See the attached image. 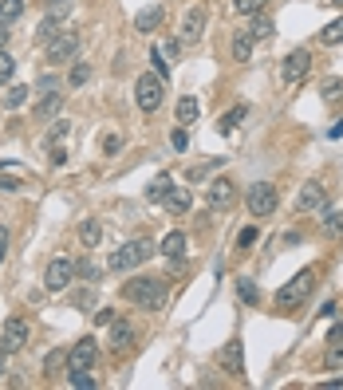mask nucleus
<instances>
[{
    "mask_svg": "<svg viewBox=\"0 0 343 390\" xmlns=\"http://www.w3.org/2000/svg\"><path fill=\"white\" fill-rule=\"evenodd\" d=\"M122 296H127L130 304L146 307V312H158V307L166 304V284L158 280V276H138V280L122 284Z\"/></svg>",
    "mask_w": 343,
    "mask_h": 390,
    "instance_id": "1",
    "label": "nucleus"
},
{
    "mask_svg": "<svg viewBox=\"0 0 343 390\" xmlns=\"http://www.w3.org/2000/svg\"><path fill=\"white\" fill-rule=\"evenodd\" d=\"M312 284H316V272L312 268L296 272V276L284 280V288L276 292V307H280V312H296V307H304V300L312 296Z\"/></svg>",
    "mask_w": 343,
    "mask_h": 390,
    "instance_id": "2",
    "label": "nucleus"
},
{
    "mask_svg": "<svg viewBox=\"0 0 343 390\" xmlns=\"http://www.w3.org/2000/svg\"><path fill=\"white\" fill-rule=\"evenodd\" d=\"M162 99H166V79L158 75V71H146V75L134 83V102H138V110L154 115V110L162 107Z\"/></svg>",
    "mask_w": 343,
    "mask_h": 390,
    "instance_id": "3",
    "label": "nucleus"
},
{
    "mask_svg": "<svg viewBox=\"0 0 343 390\" xmlns=\"http://www.w3.org/2000/svg\"><path fill=\"white\" fill-rule=\"evenodd\" d=\"M150 256H154V245H150V241H130V245L115 248L107 264H111L115 272H130V268H138L142 260H150Z\"/></svg>",
    "mask_w": 343,
    "mask_h": 390,
    "instance_id": "4",
    "label": "nucleus"
},
{
    "mask_svg": "<svg viewBox=\"0 0 343 390\" xmlns=\"http://www.w3.org/2000/svg\"><path fill=\"white\" fill-rule=\"evenodd\" d=\"M245 205H249L253 217H273L276 205H280V194H276L273 181H257V186H249V194H245Z\"/></svg>",
    "mask_w": 343,
    "mask_h": 390,
    "instance_id": "5",
    "label": "nucleus"
},
{
    "mask_svg": "<svg viewBox=\"0 0 343 390\" xmlns=\"http://www.w3.org/2000/svg\"><path fill=\"white\" fill-rule=\"evenodd\" d=\"M71 280H75V260L71 256H52L48 268H43V288L63 292V288H71Z\"/></svg>",
    "mask_w": 343,
    "mask_h": 390,
    "instance_id": "6",
    "label": "nucleus"
},
{
    "mask_svg": "<svg viewBox=\"0 0 343 390\" xmlns=\"http://www.w3.org/2000/svg\"><path fill=\"white\" fill-rule=\"evenodd\" d=\"M79 56V36L60 32L56 40H48V63H71Z\"/></svg>",
    "mask_w": 343,
    "mask_h": 390,
    "instance_id": "7",
    "label": "nucleus"
},
{
    "mask_svg": "<svg viewBox=\"0 0 343 390\" xmlns=\"http://www.w3.org/2000/svg\"><path fill=\"white\" fill-rule=\"evenodd\" d=\"M28 347V323L20 320V315H12L9 323H4V335H0V351L4 355H16V351Z\"/></svg>",
    "mask_w": 343,
    "mask_h": 390,
    "instance_id": "8",
    "label": "nucleus"
},
{
    "mask_svg": "<svg viewBox=\"0 0 343 390\" xmlns=\"http://www.w3.org/2000/svg\"><path fill=\"white\" fill-rule=\"evenodd\" d=\"M95 359H99V347H95V339L87 335V339H79L75 347L68 351V371H91Z\"/></svg>",
    "mask_w": 343,
    "mask_h": 390,
    "instance_id": "9",
    "label": "nucleus"
},
{
    "mask_svg": "<svg viewBox=\"0 0 343 390\" xmlns=\"http://www.w3.org/2000/svg\"><path fill=\"white\" fill-rule=\"evenodd\" d=\"M201 32H206V9H189L181 16V28H178V43H198Z\"/></svg>",
    "mask_w": 343,
    "mask_h": 390,
    "instance_id": "10",
    "label": "nucleus"
},
{
    "mask_svg": "<svg viewBox=\"0 0 343 390\" xmlns=\"http://www.w3.org/2000/svg\"><path fill=\"white\" fill-rule=\"evenodd\" d=\"M296 209H300V213H320V209H327V189L320 186V181H308V186L300 189V197H296Z\"/></svg>",
    "mask_w": 343,
    "mask_h": 390,
    "instance_id": "11",
    "label": "nucleus"
},
{
    "mask_svg": "<svg viewBox=\"0 0 343 390\" xmlns=\"http://www.w3.org/2000/svg\"><path fill=\"white\" fill-rule=\"evenodd\" d=\"M308 68H312V56L304 48H296L288 56V60H284V68H280V75H284V83H300L304 75H308Z\"/></svg>",
    "mask_w": 343,
    "mask_h": 390,
    "instance_id": "12",
    "label": "nucleus"
},
{
    "mask_svg": "<svg viewBox=\"0 0 343 390\" xmlns=\"http://www.w3.org/2000/svg\"><path fill=\"white\" fill-rule=\"evenodd\" d=\"M221 371L225 374H245V343L241 339H229L221 347Z\"/></svg>",
    "mask_w": 343,
    "mask_h": 390,
    "instance_id": "13",
    "label": "nucleus"
},
{
    "mask_svg": "<svg viewBox=\"0 0 343 390\" xmlns=\"http://www.w3.org/2000/svg\"><path fill=\"white\" fill-rule=\"evenodd\" d=\"M162 20H166V9H162V4H150V9H142L134 16V32L150 36V32H158V28H162Z\"/></svg>",
    "mask_w": 343,
    "mask_h": 390,
    "instance_id": "14",
    "label": "nucleus"
},
{
    "mask_svg": "<svg viewBox=\"0 0 343 390\" xmlns=\"http://www.w3.org/2000/svg\"><path fill=\"white\" fill-rule=\"evenodd\" d=\"M233 197H237V189H233V181H229V178L209 181V205H213V209H229Z\"/></svg>",
    "mask_w": 343,
    "mask_h": 390,
    "instance_id": "15",
    "label": "nucleus"
},
{
    "mask_svg": "<svg viewBox=\"0 0 343 390\" xmlns=\"http://www.w3.org/2000/svg\"><path fill=\"white\" fill-rule=\"evenodd\" d=\"M60 107H63V91H48L40 102H36L32 119L36 122H48V119H56V115H60Z\"/></svg>",
    "mask_w": 343,
    "mask_h": 390,
    "instance_id": "16",
    "label": "nucleus"
},
{
    "mask_svg": "<svg viewBox=\"0 0 343 390\" xmlns=\"http://www.w3.org/2000/svg\"><path fill=\"white\" fill-rule=\"evenodd\" d=\"M130 343H134V327L122 323V320H111V351H115V355H122Z\"/></svg>",
    "mask_w": 343,
    "mask_h": 390,
    "instance_id": "17",
    "label": "nucleus"
},
{
    "mask_svg": "<svg viewBox=\"0 0 343 390\" xmlns=\"http://www.w3.org/2000/svg\"><path fill=\"white\" fill-rule=\"evenodd\" d=\"M158 253L170 256V260H178V256L186 253V233H166L162 245H158Z\"/></svg>",
    "mask_w": 343,
    "mask_h": 390,
    "instance_id": "18",
    "label": "nucleus"
},
{
    "mask_svg": "<svg viewBox=\"0 0 343 390\" xmlns=\"http://www.w3.org/2000/svg\"><path fill=\"white\" fill-rule=\"evenodd\" d=\"M79 241H83V248H95L99 241H103V225L95 217H87L83 225H79Z\"/></svg>",
    "mask_w": 343,
    "mask_h": 390,
    "instance_id": "19",
    "label": "nucleus"
},
{
    "mask_svg": "<svg viewBox=\"0 0 343 390\" xmlns=\"http://www.w3.org/2000/svg\"><path fill=\"white\" fill-rule=\"evenodd\" d=\"M189 205H194V197H189V189L174 186L170 194H166V209H170V213H189Z\"/></svg>",
    "mask_w": 343,
    "mask_h": 390,
    "instance_id": "20",
    "label": "nucleus"
},
{
    "mask_svg": "<svg viewBox=\"0 0 343 390\" xmlns=\"http://www.w3.org/2000/svg\"><path fill=\"white\" fill-rule=\"evenodd\" d=\"M253 43H257V40H253L249 32H237V40H233V60H237V63H249V60H253Z\"/></svg>",
    "mask_w": 343,
    "mask_h": 390,
    "instance_id": "21",
    "label": "nucleus"
},
{
    "mask_svg": "<svg viewBox=\"0 0 343 390\" xmlns=\"http://www.w3.org/2000/svg\"><path fill=\"white\" fill-rule=\"evenodd\" d=\"M75 276H83L87 284H99V280H103V264H95V260H75Z\"/></svg>",
    "mask_w": 343,
    "mask_h": 390,
    "instance_id": "22",
    "label": "nucleus"
},
{
    "mask_svg": "<svg viewBox=\"0 0 343 390\" xmlns=\"http://www.w3.org/2000/svg\"><path fill=\"white\" fill-rule=\"evenodd\" d=\"M198 99H189V95H186V99H178V122H181V127H189V122H194V119H198Z\"/></svg>",
    "mask_w": 343,
    "mask_h": 390,
    "instance_id": "23",
    "label": "nucleus"
},
{
    "mask_svg": "<svg viewBox=\"0 0 343 390\" xmlns=\"http://www.w3.org/2000/svg\"><path fill=\"white\" fill-rule=\"evenodd\" d=\"M60 32H63V20H60V16H43V24H40V32H36V40L48 43V40H56Z\"/></svg>",
    "mask_w": 343,
    "mask_h": 390,
    "instance_id": "24",
    "label": "nucleus"
},
{
    "mask_svg": "<svg viewBox=\"0 0 343 390\" xmlns=\"http://www.w3.org/2000/svg\"><path fill=\"white\" fill-rule=\"evenodd\" d=\"M170 189H174V181L162 174V178H154L150 186H146V197H150V201H166V194H170Z\"/></svg>",
    "mask_w": 343,
    "mask_h": 390,
    "instance_id": "25",
    "label": "nucleus"
},
{
    "mask_svg": "<svg viewBox=\"0 0 343 390\" xmlns=\"http://www.w3.org/2000/svg\"><path fill=\"white\" fill-rule=\"evenodd\" d=\"M24 12V0H0V24H12Z\"/></svg>",
    "mask_w": 343,
    "mask_h": 390,
    "instance_id": "26",
    "label": "nucleus"
},
{
    "mask_svg": "<svg viewBox=\"0 0 343 390\" xmlns=\"http://www.w3.org/2000/svg\"><path fill=\"white\" fill-rule=\"evenodd\" d=\"M320 43H327V48H335V43H343V16L332 20V24L320 32Z\"/></svg>",
    "mask_w": 343,
    "mask_h": 390,
    "instance_id": "27",
    "label": "nucleus"
},
{
    "mask_svg": "<svg viewBox=\"0 0 343 390\" xmlns=\"http://www.w3.org/2000/svg\"><path fill=\"white\" fill-rule=\"evenodd\" d=\"M245 32H249L253 40H268V36H273V20H268V16H253V24L245 28Z\"/></svg>",
    "mask_w": 343,
    "mask_h": 390,
    "instance_id": "28",
    "label": "nucleus"
},
{
    "mask_svg": "<svg viewBox=\"0 0 343 390\" xmlns=\"http://www.w3.org/2000/svg\"><path fill=\"white\" fill-rule=\"evenodd\" d=\"M68 135H71V122H63V119H60V122H56L52 130H48V138H43V146L52 150V146H60V142H63V138H68Z\"/></svg>",
    "mask_w": 343,
    "mask_h": 390,
    "instance_id": "29",
    "label": "nucleus"
},
{
    "mask_svg": "<svg viewBox=\"0 0 343 390\" xmlns=\"http://www.w3.org/2000/svg\"><path fill=\"white\" fill-rule=\"evenodd\" d=\"M60 367H68V351H63V347L43 359V374H60Z\"/></svg>",
    "mask_w": 343,
    "mask_h": 390,
    "instance_id": "30",
    "label": "nucleus"
},
{
    "mask_svg": "<svg viewBox=\"0 0 343 390\" xmlns=\"http://www.w3.org/2000/svg\"><path fill=\"white\" fill-rule=\"evenodd\" d=\"M28 91H32V87H9V95H4V107H12V110H16V107H24V102H28Z\"/></svg>",
    "mask_w": 343,
    "mask_h": 390,
    "instance_id": "31",
    "label": "nucleus"
},
{
    "mask_svg": "<svg viewBox=\"0 0 343 390\" xmlns=\"http://www.w3.org/2000/svg\"><path fill=\"white\" fill-rule=\"evenodd\" d=\"M257 241H260V229H257V225H245V229L237 233V248H241V253H245V248H253Z\"/></svg>",
    "mask_w": 343,
    "mask_h": 390,
    "instance_id": "32",
    "label": "nucleus"
},
{
    "mask_svg": "<svg viewBox=\"0 0 343 390\" xmlns=\"http://www.w3.org/2000/svg\"><path fill=\"white\" fill-rule=\"evenodd\" d=\"M324 237H343V213H324Z\"/></svg>",
    "mask_w": 343,
    "mask_h": 390,
    "instance_id": "33",
    "label": "nucleus"
},
{
    "mask_svg": "<svg viewBox=\"0 0 343 390\" xmlns=\"http://www.w3.org/2000/svg\"><path fill=\"white\" fill-rule=\"evenodd\" d=\"M12 75H16V60H12V56H9L4 48H0V87L9 83Z\"/></svg>",
    "mask_w": 343,
    "mask_h": 390,
    "instance_id": "34",
    "label": "nucleus"
},
{
    "mask_svg": "<svg viewBox=\"0 0 343 390\" xmlns=\"http://www.w3.org/2000/svg\"><path fill=\"white\" fill-rule=\"evenodd\" d=\"M245 115H249V110H245V107H233L229 115H221V119H217V130H233V127H237L241 119H245Z\"/></svg>",
    "mask_w": 343,
    "mask_h": 390,
    "instance_id": "35",
    "label": "nucleus"
},
{
    "mask_svg": "<svg viewBox=\"0 0 343 390\" xmlns=\"http://www.w3.org/2000/svg\"><path fill=\"white\" fill-rule=\"evenodd\" d=\"M91 79V68L87 63H71V75H68V87H83Z\"/></svg>",
    "mask_w": 343,
    "mask_h": 390,
    "instance_id": "36",
    "label": "nucleus"
},
{
    "mask_svg": "<svg viewBox=\"0 0 343 390\" xmlns=\"http://www.w3.org/2000/svg\"><path fill=\"white\" fill-rule=\"evenodd\" d=\"M324 367H327V371H339V367H343V343H332V347H327Z\"/></svg>",
    "mask_w": 343,
    "mask_h": 390,
    "instance_id": "37",
    "label": "nucleus"
},
{
    "mask_svg": "<svg viewBox=\"0 0 343 390\" xmlns=\"http://www.w3.org/2000/svg\"><path fill=\"white\" fill-rule=\"evenodd\" d=\"M237 292H241V300H245V304H257V300H260V288L253 280H237Z\"/></svg>",
    "mask_w": 343,
    "mask_h": 390,
    "instance_id": "38",
    "label": "nucleus"
},
{
    "mask_svg": "<svg viewBox=\"0 0 343 390\" xmlns=\"http://www.w3.org/2000/svg\"><path fill=\"white\" fill-rule=\"evenodd\" d=\"M71 386H75V390H91L95 386V374L91 371H71Z\"/></svg>",
    "mask_w": 343,
    "mask_h": 390,
    "instance_id": "39",
    "label": "nucleus"
},
{
    "mask_svg": "<svg viewBox=\"0 0 343 390\" xmlns=\"http://www.w3.org/2000/svg\"><path fill=\"white\" fill-rule=\"evenodd\" d=\"M233 4H237V12L241 16H253V12H260L268 4V0H233Z\"/></svg>",
    "mask_w": 343,
    "mask_h": 390,
    "instance_id": "40",
    "label": "nucleus"
},
{
    "mask_svg": "<svg viewBox=\"0 0 343 390\" xmlns=\"http://www.w3.org/2000/svg\"><path fill=\"white\" fill-rule=\"evenodd\" d=\"M68 12H71V0H48V16H68Z\"/></svg>",
    "mask_w": 343,
    "mask_h": 390,
    "instance_id": "41",
    "label": "nucleus"
},
{
    "mask_svg": "<svg viewBox=\"0 0 343 390\" xmlns=\"http://www.w3.org/2000/svg\"><path fill=\"white\" fill-rule=\"evenodd\" d=\"M339 91H343V79H327L324 83V99H335Z\"/></svg>",
    "mask_w": 343,
    "mask_h": 390,
    "instance_id": "42",
    "label": "nucleus"
},
{
    "mask_svg": "<svg viewBox=\"0 0 343 390\" xmlns=\"http://www.w3.org/2000/svg\"><path fill=\"white\" fill-rule=\"evenodd\" d=\"M48 154H52V166H63V162H68V154H63V146H52V150H48Z\"/></svg>",
    "mask_w": 343,
    "mask_h": 390,
    "instance_id": "43",
    "label": "nucleus"
},
{
    "mask_svg": "<svg viewBox=\"0 0 343 390\" xmlns=\"http://www.w3.org/2000/svg\"><path fill=\"white\" fill-rule=\"evenodd\" d=\"M119 146H122V142H119V138H115V135H107V138H103V150H107V154H115V150H119Z\"/></svg>",
    "mask_w": 343,
    "mask_h": 390,
    "instance_id": "44",
    "label": "nucleus"
},
{
    "mask_svg": "<svg viewBox=\"0 0 343 390\" xmlns=\"http://www.w3.org/2000/svg\"><path fill=\"white\" fill-rule=\"evenodd\" d=\"M170 142H174V150H186V130H174Z\"/></svg>",
    "mask_w": 343,
    "mask_h": 390,
    "instance_id": "45",
    "label": "nucleus"
},
{
    "mask_svg": "<svg viewBox=\"0 0 343 390\" xmlns=\"http://www.w3.org/2000/svg\"><path fill=\"white\" fill-rule=\"evenodd\" d=\"M115 320V312L111 307H103V312H95V323H111Z\"/></svg>",
    "mask_w": 343,
    "mask_h": 390,
    "instance_id": "46",
    "label": "nucleus"
},
{
    "mask_svg": "<svg viewBox=\"0 0 343 390\" xmlns=\"http://www.w3.org/2000/svg\"><path fill=\"white\" fill-rule=\"evenodd\" d=\"M4 253H9V233L0 229V260H4Z\"/></svg>",
    "mask_w": 343,
    "mask_h": 390,
    "instance_id": "47",
    "label": "nucleus"
},
{
    "mask_svg": "<svg viewBox=\"0 0 343 390\" xmlns=\"http://www.w3.org/2000/svg\"><path fill=\"white\" fill-rule=\"evenodd\" d=\"M9 43V24H0V48Z\"/></svg>",
    "mask_w": 343,
    "mask_h": 390,
    "instance_id": "48",
    "label": "nucleus"
},
{
    "mask_svg": "<svg viewBox=\"0 0 343 390\" xmlns=\"http://www.w3.org/2000/svg\"><path fill=\"white\" fill-rule=\"evenodd\" d=\"M339 135H343V119H339V122H335V127H332V138H339Z\"/></svg>",
    "mask_w": 343,
    "mask_h": 390,
    "instance_id": "49",
    "label": "nucleus"
},
{
    "mask_svg": "<svg viewBox=\"0 0 343 390\" xmlns=\"http://www.w3.org/2000/svg\"><path fill=\"white\" fill-rule=\"evenodd\" d=\"M4 363H9V355H4V351H0V379H4Z\"/></svg>",
    "mask_w": 343,
    "mask_h": 390,
    "instance_id": "50",
    "label": "nucleus"
},
{
    "mask_svg": "<svg viewBox=\"0 0 343 390\" xmlns=\"http://www.w3.org/2000/svg\"><path fill=\"white\" fill-rule=\"evenodd\" d=\"M332 4H343V0H332Z\"/></svg>",
    "mask_w": 343,
    "mask_h": 390,
    "instance_id": "51",
    "label": "nucleus"
}]
</instances>
